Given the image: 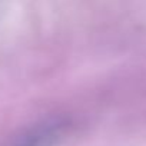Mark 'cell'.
Listing matches in <instances>:
<instances>
[{
  "instance_id": "obj_1",
  "label": "cell",
  "mask_w": 146,
  "mask_h": 146,
  "mask_svg": "<svg viewBox=\"0 0 146 146\" xmlns=\"http://www.w3.org/2000/svg\"><path fill=\"white\" fill-rule=\"evenodd\" d=\"M59 132L54 126H39L20 136L13 146H54Z\"/></svg>"
}]
</instances>
